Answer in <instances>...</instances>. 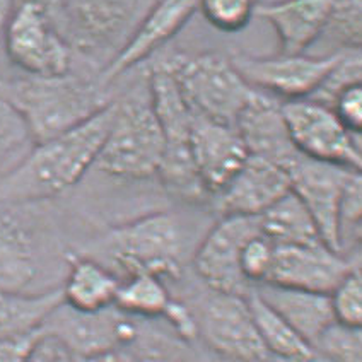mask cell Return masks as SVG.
Listing matches in <instances>:
<instances>
[{
	"label": "cell",
	"mask_w": 362,
	"mask_h": 362,
	"mask_svg": "<svg viewBox=\"0 0 362 362\" xmlns=\"http://www.w3.org/2000/svg\"><path fill=\"white\" fill-rule=\"evenodd\" d=\"M111 117L113 103L88 122L36 142L23 163L0 180V204L47 202L76 187L93 170Z\"/></svg>",
	"instance_id": "cell-1"
},
{
	"label": "cell",
	"mask_w": 362,
	"mask_h": 362,
	"mask_svg": "<svg viewBox=\"0 0 362 362\" xmlns=\"http://www.w3.org/2000/svg\"><path fill=\"white\" fill-rule=\"evenodd\" d=\"M0 94L18 110L33 141L43 142L88 122L113 100L105 84L77 74L38 77L26 76L0 81Z\"/></svg>",
	"instance_id": "cell-2"
},
{
	"label": "cell",
	"mask_w": 362,
	"mask_h": 362,
	"mask_svg": "<svg viewBox=\"0 0 362 362\" xmlns=\"http://www.w3.org/2000/svg\"><path fill=\"white\" fill-rule=\"evenodd\" d=\"M163 152V130L147 90L146 96L113 101L108 134L93 168L113 178H151L158 175Z\"/></svg>",
	"instance_id": "cell-3"
},
{
	"label": "cell",
	"mask_w": 362,
	"mask_h": 362,
	"mask_svg": "<svg viewBox=\"0 0 362 362\" xmlns=\"http://www.w3.org/2000/svg\"><path fill=\"white\" fill-rule=\"evenodd\" d=\"M147 90L164 139L161 166L156 176H159L168 192L180 199L188 202L207 199L211 195L202 183L192 156L193 113L161 62L149 71Z\"/></svg>",
	"instance_id": "cell-4"
},
{
	"label": "cell",
	"mask_w": 362,
	"mask_h": 362,
	"mask_svg": "<svg viewBox=\"0 0 362 362\" xmlns=\"http://www.w3.org/2000/svg\"><path fill=\"white\" fill-rule=\"evenodd\" d=\"M161 64L197 117L236 125L238 117L255 93L231 59L216 53H176Z\"/></svg>",
	"instance_id": "cell-5"
},
{
	"label": "cell",
	"mask_w": 362,
	"mask_h": 362,
	"mask_svg": "<svg viewBox=\"0 0 362 362\" xmlns=\"http://www.w3.org/2000/svg\"><path fill=\"white\" fill-rule=\"evenodd\" d=\"M62 0H16L4 36V50L26 76L53 77L72 71L74 48L55 12Z\"/></svg>",
	"instance_id": "cell-6"
},
{
	"label": "cell",
	"mask_w": 362,
	"mask_h": 362,
	"mask_svg": "<svg viewBox=\"0 0 362 362\" xmlns=\"http://www.w3.org/2000/svg\"><path fill=\"white\" fill-rule=\"evenodd\" d=\"M40 204H0V294L47 291L41 279L55 241Z\"/></svg>",
	"instance_id": "cell-7"
},
{
	"label": "cell",
	"mask_w": 362,
	"mask_h": 362,
	"mask_svg": "<svg viewBox=\"0 0 362 362\" xmlns=\"http://www.w3.org/2000/svg\"><path fill=\"white\" fill-rule=\"evenodd\" d=\"M105 252L123 274L178 277L185 255V233L178 217L154 212L118 226L105 240Z\"/></svg>",
	"instance_id": "cell-8"
},
{
	"label": "cell",
	"mask_w": 362,
	"mask_h": 362,
	"mask_svg": "<svg viewBox=\"0 0 362 362\" xmlns=\"http://www.w3.org/2000/svg\"><path fill=\"white\" fill-rule=\"evenodd\" d=\"M152 2L154 0H62L67 38L72 48L76 47L89 59L103 55L108 57L110 64L137 30Z\"/></svg>",
	"instance_id": "cell-9"
},
{
	"label": "cell",
	"mask_w": 362,
	"mask_h": 362,
	"mask_svg": "<svg viewBox=\"0 0 362 362\" xmlns=\"http://www.w3.org/2000/svg\"><path fill=\"white\" fill-rule=\"evenodd\" d=\"M282 115L296 151L316 161L362 170L361 134H354L335 111L313 100L282 103Z\"/></svg>",
	"instance_id": "cell-10"
},
{
	"label": "cell",
	"mask_w": 362,
	"mask_h": 362,
	"mask_svg": "<svg viewBox=\"0 0 362 362\" xmlns=\"http://www.w3.org/2000/svg\"><path fill=\"white\" fill-rule=\"evenodd\" d=\"M340 53H327L320 57L306 53H279L274 57L236 55L231 57V62L253 89L284 103L310 98L337 64Z\"/></svg>",
	"instance_id": "cell-11"
},
{
	"label": "cell",
	"mask_w": 362,
	"mask_h": 362,
	"mask_svg": "<svg viewBox=\"0 0 362 362\" xmlns=\"http://www.w3.org/2000/svg\"><path fill=\"white\" fill-rule=\"evenodd\" d=\"M260 234L258 217L222 216L197 248L193 263L199 277L217 294L250 296L253 286L241 272L246 241Z\"/></svg>",
	"instance_id": "cell-12"
},
{
	"label": "cell",
	"mask_w": 362,
	"mask_h": 362,
	"mask_svg": "<svg viewBox=\"0 0 362 362\" xmlns=\"http://www.w3.org/2000/svg\"><path fill=\"white\" fill-rule=\"evenodd\" d=\"M41 335L55 340L74 359H88L110 349L130 345L137 332L125 313L115 306L88 313L62 303L48 316Z\"/></svg>",
	"instance_id": "cell-13"
},
{
	"label": "cell",
	"mask_w": 362,
	"mask_h": 362,
	"mask_svg": "<svg viewBox=\"0 0 362 362\" xmlns=\"http://www.w3.org/2000/svg\"><path fill=\"white\" fill-rule=\"evenodd\" d=\"M291 183V192L303 202L315 221L323 243L337 250V221L347 183L356 173L332 163L316 161L301 152L284 166Z\"/></svg>",
	"instance_id": "cell-14"
},
{
	"label": "cell",
	"mask_w": 362,
	"mask_h": 362,
	"mask_svg": "<svg viewBox=\"0 0 362 362\" xmlns=\"http://www.w3.org/2000/svg\"><path fill=\"white\" fill-rule=\"evenodd\" d=\"M199 333L221 356L243 362L267 361L248 296L217 294L202 308Z\"/></svg>",
	"instance_id": "cell-15"
},
{
	"label": "cell",
	"mask_w": 362,
	"mask_h": 362,
	"mask_svg": "<svg viewBox=\"0 0 362 362\" xmlns=\"http://www.w3.org/2000/svg\"><path fill=\"white\" fill-rule=\"evenodd\" d=\"M356 262L333 252L325 243L318 245L275 246L269 277L263 284L330 294Z\"/></svg>",
	"instance_id": "cell-16"
},
{
	"label": "cell",
	"mask_w": 362,
	"mask_h": 362,
	"mask_svg": "<svg viewBox=\"0 0 362 362\" xmlns=\"http://www.w3.org/2000/svg\"><path fill=\"white\" fill-rule=\"evenodd\" d=\"M199 6L200 0H154L125 47L101 69L100 81L106 86V82L117 79L149 59L183 30L185 24L199 11Z\"/></svg>",
	"instance_id": "cell-17"
},
{
	"label": "cell",
	"mask_w": 362,
	"mask_h": 362,
	"mask_svg": "<svg viewBox=\"0 0 362 362\" xmlns=\"http://www.w3.org/2000/svg\"><path fill=\"white\" fill-rule=\"evenodd\" d=\"M289 192V176L282 166L248 154L236 175L214 195V200L222 216L258 217Z\"/></svg>",
	"instance_id": "cell-18"
},
{
	"label": "cell",
	"mask_w": 362,
	"mask_h": 362,
	"mask_svg": "<svg viewBox=\"0 0 362 362\" xmlns=\"http://www.w3.org/2000/svg\"><path fill=\"white\" fill-rule=\"evenodd\" d=\"M192 156L205 190L214 197L236 175L248 151L234 125L193 115Z\"/></svg>",
	"instance_id": "cell-19"
},
{
	"label": "cell",
	"mask_w": 362,
	"mask_h": 362,
	"mask_svg": "<svg viewBox=\"0 0 362 362\" xmlns=\"http://www.w3.org/2000/svg\"><path fill=\"white\" fill-rule=\"evenodd\" d=\"M234 127L248 154L260 156L282 168L298 154L284 120L282 103L269 94L255 89Z\"/></svg>",
	"instance_id": "cell-20"
},
{
	"label": "cell",
	"mask_w": 362,
	"mask_h": 362,
	"mask_svg": "<svg viewBox=\"0 0 362 362\" xmlns=\"http://www.w3.org/2000/svg\"><path fill=\"white\" fill-rule=\"evenodd\" d=\"M332 0H282L277 4L255 7L277 33L281 53H306L322 38Z\"/></svg>",
	"instance_id": "cell-21"
},
{
	"label": "cell",
	"mask_w": 362,
	"mask_h": 362,
	"mask_svg": "<svg viewBox=\"0 0 362 362\" xmlns=\"http://www.w3.org/2000/svg\"><path fill=\"white\" fill-rule=\"evenodd\" d=\"M253 292L311 345L328 325L335 322L330 294L325 292L291 289L274 284H260Z\"/></svg>",
	"instance_id": "cell-22"
},
{
	"label": "cell",
	"mask_w": 362,
	"mask_h": 362,
	"mask_svg": "<svg viewBox=\"0 0 362 362\" xmlns=\"http://www.w3.org/2000/svg\"><path fill=\"white\" fill-rule=\"evenodd\" d=\"M120 277L93 257H69L64 282V303L77 311H103L115 306Z\"/></svg>",
	"instance_id": "cell-23"
},
{
	"label": "cell",
	"mask_w": 362,
	"mask_h": 362,
	"mask_svg": "<svg viewBox=\"0 0 362 362\" xmlns=\"http://www.w3.org/2000/svg\"><path fill=\"white\" fill-rule=\"evenodd\" d=\"M64 303L60 286L40 292L0 294V337L41 333L45 322Z\"/></svg>",
	"instance_id": "cell-24"
},
{
	"label": "cell",
	"mask_w": 362,
	"mask_h": 362,
	"mask_svg": "<svg viewBox=\"0 0 362 362\" xmlns=\"http://www.w3.org/2000/svg\"><path fill=\"white\" fill-rule=\"evenodd\" d=\"M263 238L274 246L318 245L323 243L315 221L303 202L289 192L258 216Z\"/></svg>",
	"instance_id": "cell-25"
},
{
	"label": "cell",
	"mask_w": 362,
	"mask_h": 362,
	"mask_svg": "<svg viewBox=\"0 0 362 362\" xmlns=\"http://www.w3.org/2000/svg\"><path fill=\"white\" fill-rule=\"evenodd\" d=\"M255 327L260 337L267 356L279 362H311L315 347L294 330L282 316L265 304L255 292L248 296Z\"/></svg>",
	"instance_id": "cell-26"
},
{
	"label": "cell",
	"mask_w": 362,
	"mask_h": 362,
	"mask_svg": "<svg viewBox=\"0 0 362 362\" xmlns=\"http://www.w3.org/2000/svg\"><path fill=\"white\" fill-rule=\"evenodd\" d=\"M171 294L161 277L151 274H132L120 279L115 308L127 316H163L171 303Z\"/></svg>",
	"instance_id": "cell-27"
},
{
	"label": "cell",
	"mask_w": 362,
	"mask_h": 362,
	"mask_svg": "<svg viewBox=\"0 0 362 362\" xmlns=\"http://www.w3.org/2000/svg\"><path fill=\"white\" fill-rule=\"evenodd\" d=\"M33 146L35 141L23 117L0 94V180L23 163Z\"/></svg>",
	"instance_id": "cell-28"
},
{
	"label": "cell",
	"mask_w": 362,
	"mask_h": 362,
	"mask_svg": "<svg viewBox=\"0 0 362 362\" xmlns=\"http://www.w3.org/2000/svg\"><path fill=\"white\" fill-rule=\"evenodd\" d=\"M320 40L330 45V53L361 50L362 0H332L327 24Z\"/></svg>",
	"instance_id": "cell-29"
},
{
	"label": "cell",
	"mask_w": 362,
	"mask_h": 362,
	"mask_svg": "<svg viewBox=\"0 0 362 362\" xmlns=\"http://www.w3.org/2000/svg\"><path fill=\"white\" fill-rule=\"evenodd\" d=\"M362 234V176L356 173L345 188L337 221V250L345 258L359 253ZM352 260V258H351Z\"/></svg>",
	"instance_id": "cell-30"
},
{
	"label": "cell",
	"mask_w": 362,
	"mask_h": 362,
	"mask_svg": "<svg viewBox=\"0 0 362 362\" xmlns=\"http://www.w3.org/2000/svg\"><path fill=\"white\" fill-rule=\"evenodd\" d=\"M313 347L333 362H362L361 327L333 322L313 342Z\"/></svg>",
	"instance_id": "cell-31"
},
{
	"label": "cell",
	"mask_w": 362,
	"mask_h": 362,
	"mask_svg": "<svg viewBox=\"0 0 362 362\" xmlns=\"http://www.w3.org/2000/svg\"><path fill=\"white\" fill-rule=\"evenodd\" d=\"M362 81V60L361 50L342 52L339 60L333 65L332 71L327 74L320 88L311 94L308 100L318 101L322 105L332 108L333 101L342 90L351 88L354 84H361Z\"/></svg>",
	"instance_id": "cell-32"
},
{
	"label": "cell",
	"mask_w": 362,
	"mask_h": 362,
	"mask_svg": "<svg viewBox=\"0 0 362 362\" xmlns=\"http://www.w3.org/2000/svg\"><path fill=\"white\" fill-rule=\"evenodd\" d=\"M332 311L335 322L361 327L362 325V281L359 267L344 275L330 292Z\"/></svg>",
	"instance_id": "cell-33"
},
{
	"label": "cell",
	"mask_w": 362,
	"mask_h": 362,
	"mask_svg": "<svg viewBox=\"0 0 362 362\" xmlns=\"http://www.w3.org/2000/svg\"><path fill=\"white\" fill-rule=\"evenodd\" d=\"M199 9L216 30L236 33L252 21L255 0H200Z\"/></svg>",
	"instance_id": "cell-34"
},
{
	"label": "cell",
	"mask_w": 362,
	"mask_h": 362,
	"mask_svg": "<svg viewBox=\"0 0 362 362\" xmlns=\"http://www.w3.org/2000/svg\"><path fill=\"white\" fill-rule=\"evenodd\" d=\"M274 250L275 246L267 240V238L257 234L252 240L246 241L241 252V272L245 279L253 286H260L269 277V272L274 260Z\"/></svg>",
	"instance_id": "cell-35"
},
{
	"label": "cell",
	"mask_w": 362,
	"mask_h": 362,
	"mask_svg": "<svg viewBox=\"0 0 362 362\" xmlns=\"http://www.w3.org/2000/svg\"><path fill=\"white\" fill-rule=\"evenodd\" d=\"M332 110L339 117V120L354 134H361L362 130V89L361 84H354L347 88L333 101Z\"/></svg>",
	"instance_id": "cell-36"
},
{
	"label": "cell",
	"mask_w": 362,
	"mask_h": 362,
	"mask_svg": "<svg viewBox=\"0 0 362 362\" xmlns=\"http://www.w3.org/2000/svg\"><path fill=\"white\" fill-rule=\"evenodd\" d=\"M41 333L21 337H0V362H26Z\"/></svg>",
	"instance_id": "cell-37"
},
{
	"label": "cell",
	"mask_w": 362,
	"mask_h": 362,
	"mask_svg": "<svg viewBox=\"0 0 362 362\" xmlns=\"http://www.w3.org/2000/svg\"><path fill=\"white\" fill-rule=\"evenodd\" d=\"M164 318L171 323V327L180 333L181 339L192 340L199 333V323H197L195 316L188 310L185 304H181L175 299H171L170 306L164 311Z\"/></svg>",
	"instance_id": "cell-38"
},
{
	"label": "cell",
	"mask_w": 362,
	"mask_h": 362,
	"mask_svg": "<svg viewBox=\"0 0 362 362\" xmlns=\"http://www.w3.org/2000/svg\"><path fill=\"white\" fill-rule=\"evenodd\" d=\"M67 352L50 337L41 335L26 362H65Z\"/></svg>",
	"instance_id": "cell-39"
},
{
	"label": "cell",
	"mask_w": 362,
	"mask_h": 362,
	"mask_svg": "<svg viewBox=\"0 0 362 362\" xmlns=\"http://www.w3.org/2000/svg\"><path fill=\"white\" fill-rule=\"evenodd\" d=\"M132 345V344H130ZM130 345L110 349V351L88 357V359H76L77 362H141V354L132 351Z\"/></svg>",
	"instance_id": "cell-40"
},
{
	"label": "cell",
	"mask_w": 362,
	"mask_h": 362,
	"mask_svg": "<svg viewBox=\"0 0 362 362\" xmlns=\"http://www.w3.org/2000/svg\"><path fill=\"white\" fill-rule=\"evenodd\" d=\"M14 4L16 0H0V48H4V36H6V28Z\"/></svg>",
	"instance_id": "cell-41"
},
{
	"label": "cell",
	"mask_w": 362,
	"mask_h": 362,
	"mask_svg": "<svg viewBox=\"0 0 362 362\" xmlns=\"http://www.w3.org/2000/svg\"><path fill=\"white\" fill-rule=\"evenodd\" d=\"M141 362H181L178 357L161 351H151L141 354Z\"/></svg>",
	"instance_id": "cell-42"
},
{
	"label": "cell",
	"mask_w": 362,
	"mask_h": 362,
	"mask_svg": "<svg viewBox=\"0 0 362 362\" xmlns=\"http://www.w3.org/2000/svg\"><path fill=\"white\" fill-rule=\"evenodd\" d=\"M65 362H77V361L67 354V356H65Z\"/></svg>",
	"instance_id": "cell-43"
}]
</instances>
